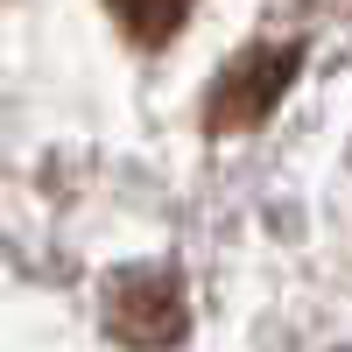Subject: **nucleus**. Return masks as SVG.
I'll use <instances>...</instances> for the list:
<instances>
[{"label":"nucleus","mask_w":352,"mask_h":352,"mask_svg":"<svg viewBox=\"0 0 352 352\" xmlns=\"http://www.w3.org/2000/svg\"><path fill=\"white\" fill-rule=\"evenodd\" d=\"M106 331L120 345H141V352H162L184 338V289H176L162 268H134L106 289Z\"/></svg>","instance_id":"f257e3e1"},{"label":"nucleus","mask_w":352,"mask_h":352,"mask_svg":"<svg viewBox=\"0 0 352 352\" xmlns=\"http://www.w3.org/2000/svg\"><path fill=\"white\" fill-rule=\"evenodd\" d=\"M113 8V21L127 28L134 43H148V50H162L176 28H184V14H190V0H106Z\"/></svg>","instance_id":"7ed1b4c3"},{"label":"nucleus","mask_w":352,"mask_h":352,"mask_svg":"<svg viewBox=\"0 0 352 352\" xmlns=\"http://www.w3.org/2000/svg\"><path fill=\"white\" fill-rule=\"evenodd\" d=\"M296 56L303 50H254L247 64H232L212 92V127L232 134V127H254L261 113H275V99L289 92V78H296Z\"/></svg>","instance_id":"f03ea898"}]
</instances>
